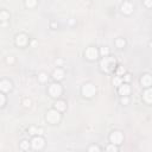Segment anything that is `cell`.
Segmentation results:
<instances>
[{
	"instance_id": "obj_1",
	"label": "cell",
	"mask_w": 152,
	"mask_h": 152,
	"mask_svg": "<svg viewBox=\"0 0 152 152\" xmlns=\"http://www.w3.org/2000/svg\"><path fill=\"white\" fill-rule=\"evenodd\" d=\"M114 64H115V59H114V58L105 56V58L102 59L101 63H100V67H101V69H102L103 71H109Z\"/></svg>"
},
{
	"instance_id": "obj_2",
	"label": "cell",
	"mask_w": 152,
	"mask_h": 152,
	"mask_svg": "<svg viewBox=\"0 0 152 152\" xmlns=\"http://www.w3.org/2000/svg\"><path fill=\"white\" fill-rule=\"evenodd\" d=\"M59 118H61V114L57 109H51L48 112L47 114V120L50 122V124H56L59 121Z\"/></svg>"
},
{
	"instance_id": "obj_3",
	"label": "cell",
	"mask_w": 152,
	"mask_h": 152,
	"mask_svg": "<svg viewBox=\"0 0 152 152\" xmlns=\"http://www.w3.org/2000/svg\"><path fill=\"white\" fill-rule=\"evenodd\" d=\"M82 93L86 97H91L93 95H95L96 93V88H95V86L94 84H91V83H87V84H84L83 86V88H82Z\"/></svg>"
},
{
	"instance_id": "obj_4",
	"label": "cell",
	"mask_w": 152,
	"mask_h": 152,
	"mask_svg": "<svg viewBox=\"0 0 152 152\" xmlns=\"http://www.w3.org/2000/svg\"><path fill=\"white\" fill-rule=\"evenodd\" d=\"M49 93H50L51 96L57 97V96H59L62 94V87L58 83H52L49 87Z\"/></svg>"
},
{
	"instance_id": "obj_5",
	"label": "cell",
	"mask_w": 152,
	"mask_h": 152,
	"mask_svg": "<svg viewBox=\"0 0 152 152\" xmlns=\"http://www.w3.org/2000/svg\"><path fill=\"white\" fill-rule=\"evenodd\" d=\"M124 140V136L121 132H119V131H114L113 133L111 134V141L112 144H114V145H119V144H121Z\"/></svg>"
},
{
	"instance_id": "obj_6",
	"label": "cell",
	"mask_w": 152,
	"mask_h": 152,
	"mask_svg": "<svg viewBox=\"0 0 152 152\" xmlns=\"http://www.w3.org/2000/svg\"><path fill=\"white\" fill-rule=\"evenodd\" d=\"M31 146L34 150H42L44 146V139L42 137H35L31 141Z\"/></svg>"
},
{
	"instance_id": "obj_7",
	"label": "cell",
	"mask_w": 152,
	"mask_h": 152,
	"mask_svg": "<svg viewBox=\"0 0 152 152\" xmlns=\"http://www.w3.org/2000/svg\"><path fill=\"white\" fill-rule=\"evenodd\" d=\"M16 43L19 45V47H25V45L28 44V36L24 35V34L18 35L17 38H16Z\"/></svg>"
},
{
	"instance_id": "obj_8",
	"label": "cell",
	"mask_w": 152,
	"mask_h": 152,
	"mask_svg": "<svg viewBox=\"0 0 152 152\" xmlns=\"http://www.w3.org/2000/svg\"><path fill=\"white\" fill-rule=\"evenodd\" d=\"M86 57L89 58V59H95L97 57V50L93 47L88 48L87 50H86Z\"/></svg>"
},
{
	"instance_id": "obj_9",
	"label": "cell",
	"mask_w": 152,
	"mask_h": 152,
	"mask_svg": "<svg viewBox=\"0 0 152 152\" xmlns=\"http://www.w3.org/2000/svg\"><path fill=\"white\" fill-rule=\"evenodd\" d=\"M121 11L125 13V14H131L132 11H133V5L128 1H125L122 5H121Z\"/></svg>"
},
{
	"instance_id": "obj_10",
	"label": "cell",
	"mask_w": 152,
	"mask_h": 152,
	"mask_svg": "<svg viewBox=\"0 0 152 152\" xmlns=\"http://www.w3.org/2000/svg\"><path fill=\"white\" fill-rule=\"evenodd\" d=\"M12 88V83L9 80H4L0 82V90L1 91H9Z\"/></svg>"
},
{
	"instance_id": "obj_11",
	"label": "cell",
	"mask_w": 152,
	"mask_h": 152,
	"mask_svg": "<svg viewBox=\"0 0 152 152\" xmlns=\"http://www.w3.org/2000/svg\"><path fill=\"white\" fill-rule=\"evenodd\" d=\"M119 93H120V95H122V96H127L128 94H130V91H131V89H130V86L128 84H120L119 86Z\"/></svg>"
},
{
	"instance_id": "obj_12",
	"label": "cell",
	"mask_w": 152,
	"mask_h": 152,
	"mask_svg": "<svg viewBox=\"0 0 152 152\" xmlns=\"http://www.w3.org/2000/svg\"><path fill=\"white\" fill-rule=\"evenodd\" d=\"M151 82H152V78H151V76H150L149 74L144 75V76L141 77V84L145 86V87H150V86H151Z\"/></svg>"
},
{
	"instance_id": "obj_13",
	"label": "cell",
	"mask_w": 152,
	"mask_h": 152,
	"mask_svg": "<svg viewBox=\"0 0 152 152\" xmlns=\"http://www.w3.org/2000/svg\"><path fill=\"white\" fill-rule=\"evenodd\" d=\"M52 76H54V78H56V80H62L63 76H64V71H63L62 69L57 68V69L54 71V74H52Z\"/></svg>"
},
{
	"instance_id": "obj_14",
	"label": "cell",
	"mask_w": 152,
	"mask_h": 152,
	"mask_svg": "<svg viewBox=\"0 0 152 152\" xmlns=\"http://www.w3.org/2000/svg\"><path fill=\"white\" fill-rule=\"evenodd\" d=\"M144 100L146 101L147 103H151V102H152V91H151L150 89H147V90L144 93Z\"/></svg>"
},
{
	"instance_id": "obj_15",
	"label": "cell",
	"mask_w": 152,
	"mask_h": 152,
	"mask_svg": "<svg viewBox=\"0 0 152 152\" xmlns=\"http://www.w3.org/2000/svg\"><path fill=\"white\" fill-rule=\"evenodd\" d=\"M29 132H30L31 134H38V136H41V134L43 133V130H42V128H38V127H35V126H32V127H30Z\"/></svg>"
},
{
	"instance_id": "obj_16",
	"label": "cell",
	"mask_w": 152,
	"mask_h": 152,
	"mask_svg": "<svg viewBox=\"0 0 152 152\" xmlns=\"http://www.w3.org/2000/svg\"><path fill=\"white\" fill-rule=\"evenodd\" d=\"M55 107H56L57 111H64L67 106H65V102H64V101L59 100V101H57V102L55 103Z\"/></svg>"
},
{
	"instance_id": "obj_17",
	"label": "cell",
	"mask_w": 152,
	"mask_h": 152,
	"mask_svg": "<svg viewBox=\"0 0 152 152\" xmlns=\"http://www.w3.org/2000/svg\"><path fill=\"white\" fill-rule=\"evenodd\" d=\"M115 44H116V47H118V48H124L126 43H125V41H124L122 38H118L116 41H115Z\"/></svg>"
},
{
	"instance_id": "obj_18",
	"label": "cell",
	"mask_w": 152,
	"mask_h": 152,
	"mask_svg": "<svg viewBox=\"0 0 152 152\" xmlns=\"http://www.w3.org/2000/svg\"><path fill=\"white\" fill-rule=\"evenodd\" d=\"M0 19H1V20H7L9 19V13L6 11H1L0 12Z\"/></svg>"
},
{
	"instance_id": "obj_19",
	"label": "cell",
	"mask_w": 152,
	"mask_h": 152,
	"mask_svg": "<svg viewBox=\"0 0 152 152\" xmlns=\"http://www.w3.org/2000/svg\"><path fill=\"white\" fill-rule=\"evenodd\" d=\"M20 147H22L23 150H28V149L30 147L29 141H28V140H23V141L20 143Z\"/></svg>"
},
{
	"instance_id": "obj_20",
	"label": "cell",
	"mask_w": 152,
	"mask_h": 152,
	"mask_svg": "<svg viewBox=\"0 0 152 152\" xmlns=\"http://www.w3.org/2000/svg\"><path fill=\"white\" fill-rule=\"evenodd\" d=\"M36 4H37L36 0H26V6L28 7H35Z\"/></svg>"
},
{
	"instance_id": "obj_21",
	"label": "cell",
	"mask_w": 152,
	"mask_h": 152,
	"mask_svg": "<svg viewBox=\"0 0 152 152\" xmlns=\"http://www.w3.org/2000/svg\"><path fill=\"white\" fill-rule=\"evenodd\" d=\"M113 83H114V86H120V84L122 83V80H121V77H119V76L114 77V78H113Z\"/></svg>"
},
{
	"instance_id": "obj_22",
	"label": "cell",
	"mask_w": 152,
	"mask_h": 152,
	"mask_svg": "<svg viewBox=\"0 0 152 152\" xmlns=\"http://www.w3.org/2000/svg\"><path fill=\"white\" fill-rule=\"evenodd\" d=\"M39 80H41L42 82H45L48 80V75L45 74V72H42V74H39Z\"/></svg>"
},
{
	"instance_id": "obj_23",
	"label": "cell",
	"mask_w": 152,
	"mask_h": 152,
	"mask_svg": "<svg viewBox=\"0 0 152 152\" xmlns=\"http://www.w3.org/2000/svg\"><path fill=\"white\" fill-rule=\"evenodd\" d=\"M5 101H6V99H5V95L0 93V107H1V106H4Z\"/></svg>"
},
{
	"instance_id": "obj_24",
	"label": "cell",
	"mask_w": 152,
	"mask_h": 152,
	"mask_svg": "<svg viewBox=\"0 0 152 152\" xmlns=\"http://www.w3.org/2000/svg\"><path fill=\"white\" fill-rule=\"evenodd\" d=\"M108 52H109L108 48H102V49H101V55H103V56H107Z\"/></svg>"
},
{
	"instance_id": "obj_25",
	"label": "cell",
	"mask_w": 152,
	"mask_h": 152,
	"mask_svg": "<svg viewBox=\"0 0 152 152\" xmlns=\"http://www.w3.org/2000/svg\"><path fill=\"white\" fill-rule=\"evenodd\" d=\"M30 105H31V100H30V99H25V100H24V106H25V107H29Z\"/></svg>"
},
{
	"instance_id": "obj_26",
	"label": "cell",
	"mask_w": 152,
	"mask_h": 152,
	"mask_svg": "<svg viewBox=\"0 0 152 152\" xmlns=\"http://www.w3.org/2000/svg\"><path fill=\"white\" fill-rule=\"evenodd\" d=\"M107 151H118V149L114 146V144H113L112 146H108V147H107Z\"/></svg>"
},
{
	"instance_id": "obj_27",
	"label": "cell",
	"mask_w": 152,
	"mask_h": 152,
	"mask_svg": "<svg viewBox=\"0 0 152 152\" xmlns=\"http://www.w3.org/2000/svg\"><path fill=\"white\" fill-rule=\"evenodd\" d=\"M121 102H122L124 105H127V103H128V99H127L126 96H124V97L121 99Z\"/></svg>"
},
{
	"instance_id": "obj_28",
	"label": "cell",
	"mask_w": 152,
	"mask_h": 152,
	"mask_svg": "<svg viewBox=\"0 0 152 152\" xmlns=\"http://www.w3.org/2000/svg\"><path fill=\"white\" fill-rule=\"evenodd\" d=\"M124 72H125V70H124L122 67H120V68L118 69V75H121V74H124Z\"/></svg>"
},
{
	"instance_id": "obj_29",
	"label": "cell",
	"mask_w": 152,
	"mask_h": 152,
	"mask_svg": "<svg viewBox=\"0 0 152 152\" xmlns=\"http://www.w3.org/2000/svg\"><path fill=\"white\" fill-rule=\"evenodd\" d=\"M151 1L152 0H145V5H146V7H151Z\"/></svg>"
},
{
	"instance_id": "obj_30",
	"label": "cell",
	"mask_w": 152,
	"mask_h": 152,
	"mask_svg": "<svg viewBox=\"0 0 152 152\" xmlns=\"http://www.w3.org/2000/svg\"><path fill=\"white\" fill-rule=\"evenodd\" d=\"M89 151H100V149H99L97 146H90L89 147Z\"/></svg>"
},
{
	"instance_id": "obj_31",
	"label": "cell",
	"mask_w": 152,
	"mask_h": 152,
	"mask_svg": "<svg viewBox=\"0 0 152 152\" xmlns=\"http://www.w3.org/2000/svg\"><path fill=\"white\" fill-rule=\"evenodd\" d=\"M13 61H14V59H13L12 56H10V57L7 58V63H13Z\"/></svg>"
},
{
	"instance_id": "obj_32",
	"label": "cell",
	"mask_w": 152,
	"mask_h": 152,
	"mask_svg": "<svg viewBox=\"0 0 152 152\" xmlns=\"http://www.w3.org/2000/svg\"><path fill=\"white\" fill-rule=\"evenodd\" d=\"M125 80H126V81H130V80H131V77H130L128 74H127V75H125Z\"/></svg>"
},
{
	"instance_id": "obj_33",
	"label": "cell",
	"mask_w": 152,
	"mask_h": 152,
	"mask_svg": "<svg viewBox=\"0 0 152 152\" xmlns=\"http://www.w3.org/2000/svg\"><path fill=\"white\" fill-rule=\"evenodd\" d=\"M56 63H57V64H61V63H62V59H58V61H56Z\"/></svg>"
}]
</instances>
